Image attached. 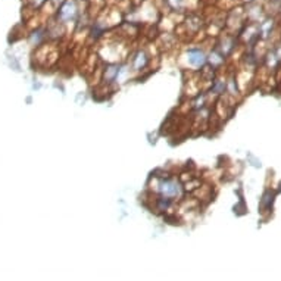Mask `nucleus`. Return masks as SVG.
<instances>
[{
  "mask_svg": "<svg viewBox=\"0 0 281 281\" xmlns=\"http://www.w3.org/2000/svg\"><path fill=\"white\" fill-rule=\"evenodd\" d=\"M78 15V7L75 0H63V3L60 4L59 10H57V19L62 24H68L71 21H74Z\"/></svg>",
  "mask_w": 281,
  "mask_h": 281,
  "instance_id": "1",
  "label": "nucleus"
},
{
  "mask_svg": "<svg viewBox=\"0 0 281 281\" xmlns=\"http://www.w3.org/2000/svg\"><path fill=\"white\" fill-rule=\"evenodd\" d=\"M147 62V56H146V53L144 52H139L137 53V56L134 59V66L137 68V69H140L141 66H144V63Z\"/></svg>",
  "mask_w": 281,
  "mask_h": 281,
  "instance_id": "5",
  "label": "nucleus"
},
{
  "mask_svg": "<svg viewBox=\"0 0 281 281\" xmlns=\"http://www.w3.org/2000/svg\"><path fill=\"white\" fill-rule=\"evenodd\" d=\"M45 30H36L31 36H30V43H31V46H34V47H37V46H40L42 45V42L45 40Z\"/></svg>",
  "mask_w": 281,
  "mask_h": 281,
  "instance_id": "4",
  "label": "nucleus"
},
{
  "mask_svg": "<svg viewBox=\"0 0 281 281\" xmlns=\"http://www.w3.org/2000/svg\"><path fill=\"white\" fill-rule=\"evenodd\" d=\"M206 55L202 49H197V47H193V49H188L187 50V60L191 66L194 68H199V66H203L205 62H206Z\"/></svg>",
  "mask_w": 281,
  "mask_h": 281,
  "instance_id": "2",
  "label": "nucleus"
},
{
  "mask_svg": "<svg viewBox=\"0 0 281 281\" xmlns=\"http://www.w3.org/2000/svg\"><path fill=\"white\" fill-rule=\"evenodd\" d=\"M50 1H53V3H55V4H59V3H60V4H62V3H63V0H50Z\"/></svg>",
  "mask_w": 281,
  "mask_h": 281,
  "instance_id": "7",
  "label": "nucleus"
},
{
  "mask_svg": "<svg viewBox=\"0 0 281 281\" xmlns=\"http://www.w3.org/2000/svg\"><path fill=\"white\" fill-rule=\"evenodd\" d=\"M167 3L169 4V7H172L174 10H180L184 4V0H167Z\"/></svg>",
  "mask_w": 281,
  "mask_h": 281,
  "instance_id": "6",
  "label": "nucleus"
},
{
  "mask_svg": "<svg viewBox=\"0 0 281 281\" xmlns=\"http://www.w3.org/2000/svg\"><path fill=\"white\" fill-rule=\"evenodd\" d=\"M180 191H181V188H180L178 183H177V181H174V180L165 181V183L162 184V193H164L167 197H174V196H178V194H180Z\"/></svg>",
  "mask_w": 281,
  "mask_h": 281,
  "instance_id": "3",
  "label": "nucleus"
}]
</instances>
